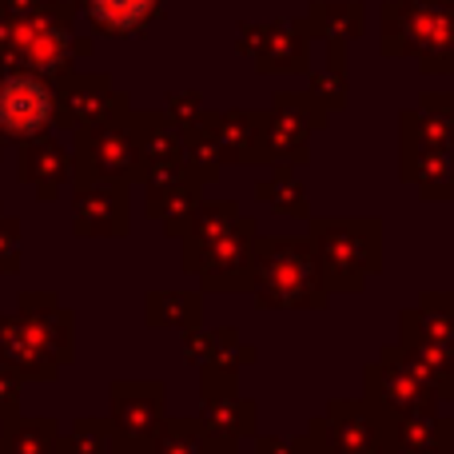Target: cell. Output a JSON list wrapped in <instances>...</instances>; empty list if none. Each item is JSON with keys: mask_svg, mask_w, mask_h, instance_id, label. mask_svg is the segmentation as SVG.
I'll list each match as a JSON object with an SVG mask.
<instances>
[{"mask_svg": "<svg viewBox=\"0 0 454 454\" xmlns=\"http://www.w3.org/2000/svg\"><path fill=\"white\" fill-rule=\"evenodd\" d=\"M56 124V88L52 80L32 72H4L0 76V140L28 144L48 136Z\"/></svg>", "mask_w": 454, "mask_h": 454, "instance_id": "cell-8", "label": "cell"}, {"mask_svg": "<svg viewBox=\"0 0 454 454\" xmlns=\"http://www.w3.org/2000/svg\"><path fill=\"white\" fill-rule=\"evenodd\" d=\"M307 243L327 291H359L383 267V223L375 215H311Z\"/></svg>", "mask_w": 454, "mask_h": 454, "instance_id": "cell-2", "label": "cell"}, {"mask_svg": "<svg viewBox=\"0 0 454 454\" xmlns=\"http://www.w3.org/2000/svg\"><path fill=\"white\" fill-rule=\"evenodd\" d=\"M267 112V132H263V164H287L307 168L311 164V132L327 128V112L311 100L307 92H275Z\"/></svg>", "mask_w": 454, "mask_h": 454, "instance_id": "cell-7", "label": "cell"}, {"mask_svg": "<svg viewBox=\"0 0 454 454\" xmlns=\"http://www.w3.org/2000/svg\"><path fill=\"white\" fill-rule=\"evenodd\" d=\"M72 176L76 184H140L144 180V164L136 152L132 128H128V112L124 116L100 120L72 132Z\"/></svg>", "mask_w": 454, "mask_h": 454, "instance_id": "cell-5", "label": "cell"}, {"mask_svg": "<svg viewBox=\"0 0 454 454\" xmlns=\"http://www.w3.org/2000/svg\"><path fill=\"white\" fill-rule=\"evenodd\" d=\"M315 40H359L367 32V8L363 0H311L303 12Z\"/></svg>", "mask_w": 454, "mask_h": 454, "instance_id": "cell-20", "label": "cell"}, {"mask_svg": "<svg viewBox=\"0 0 454 454\" xmlns=\"http://www.w3.org/2000/svg\"><path fill=\"white\" fill-rule=\"evenodd\" d=\"M255 235H259L255 220L243 215L220 243H212L207 251H200L184 271L204 275V287H212V291L255 287V251H251V239H255Z\"/></svg>", "mask_w": 454, "mask_h": 454, "instance_id": "cell-10", "label": "cell"}, {"mask_svg": "<svg viewBox=\"0 0 454 454\" xmlns=\"http://www.w3.org/2000/svg\"><path fill=\"white\" fill-rule=\"evenodd\" d=\"M399 176L415 184L423 200H454V160L442 148L399 140Z\"/></svg>", "mask_w": 454, "mask_h": 454, "instance_id": "cell-16", "label": "cell"}, {"mask_svg": "<svg viewBox=\"0 0 454 454\" xmlns=\"http://www.w3.org/2000/svg\"><path fill=\"white\" fill-rule=\"evenodd\" d=\"M148 311L156 327H196L200 323V295L196 291H156L148 299Z\"/></svg>", "mask_w": 454, "mask_h": 454, "instance_id": "cell-23", "label": "cell"}, {"mask_svg": "<svg viewBox=\"0 0 454 454\" xmlns=\"http://www.w3.org/2000/svg\"><path fill=\"white\" fill-rule=\"evenodd\" d=\"M307 96L319 104L323 112H343L347 108V72H331V68H311L307 72Z\"/></svg>", "mask_w": 454, "mask_h": 454, "instance_id": "cell-24", "label": "cell"}, {"mask_svg": "<svg viewBox=\"0 0 454 454\" xmlns=\"http://www.w3.org/2000/svg\"><path fill=\"white\" fill-rule=\"evenodd\" d=\"M239 220H243V215H239V204H235V200H200V207H196V215H192L188 231L180 235V239H184V267H188L200 251H207L212 243H220Z\"/></svg>", "mask_w": 454, "mask_h": 454, "instance_id": "cell-21", "label": "cell"}, {"mask_svg": "<svg viewBox=\"0 0 454 454\" xmlns=\"http://www.w3.org/2000/svg\"><path fill=\"white\" fill-rule=\"evenodd\" d=\"M164 112H168V116H172L180 128H188V124H196V120L204 116L207 104H204V96H200L196 88H188V92H172V96H168V108H164Z\"/></svg>", "mask_w": 454, "mask_h": 454, "instance_id": "cell-25", "label": "cell"}, {"mask_svg": "<svg viewBox=\"0 0 454 454\" xmlns=\"http://www.w3.org/2000/svg\"><path fill=\"white\" fill-rule=\"evenodd\" d=\"M144 196H148V212L164 223L168 235H184L196 215L200 200H204V188L196 180H188L180 172H160V176H144Z\"/></svg>", "mask_w": 454, "mask_h": 454, "instance_id": "cell-13", "label": "cell"}, {"mask_svg": "<svg viewBox=\"0 0 454 454\" xmlns=\"http://www.w3.org/2000/svg\"><path fill=\"white\" fill-rule=\"evenodd\" d=\"M311 24L303 16H275L267 24L239 20L235 52L255 60L259 76H307L311 72Z\"/></svg>", "mask_w": 454, "mask_h": 454, "instance_id": "cell-6", "label": "cell"}, {"mask_svg": "<svg viewBox=\"0 0 454 454\" xmlns=\"http://www.w3.org/2000/svg\"><path fill=\"white\" fill-rule=\"evenodd\" d=\"M0 152H4V140H0Z\"/></svg>", "mask_w": 454, "mask_h": 454, "instance_id": "cell-28", "label": "cell"}, {"mask_svg": "<svg viewBox=\"0 0 454 454\" xmlns=\"http://www.w3.org/2000/svg\"><path fill=\"white\" fill-rule=\"evenodd\" d=\"M72 212H76L80 235H128L132 227V196L128 184H76L72 196Z\"/></svg>", "mask_w": 454, "mask_h": 454, "instance_id": "cell-12", "label": "cell"}, {"mask_svg": "<svg viewBox=\"0 0 454 454\" xmlns=\"http://www.w3.org/2000/svg\"><path fill=\"white\" fill-rule=\"evenodd\" d=\"M439 4H442V12H447L450 24H454V0H439Z\"/></svg>", "mask_w": 454, "mask_h": 454, "instance_id": "cell-27", "label": "cell"}, {"mask_svg": "<svg viewBox=\"0 0 454 454\" xmlns=\"http://www.w3.org/2000/svg\"><path fill=\"white\" fill-rule=\"evenodd\" d=\"M16 168H20V180H28L36 188L40 200H52L72 176V152L64 148V140H56L48 132L20 144V164Z\"/></svg>", "mask_w": 454, "mask_h": 454, "instance_id": "cell-17", "label": "cell"}, {"mask_svg": "<svg viewBox=\"0 0 454 454\" xmlns=\"http://www.w3.org/2000/svg\"><path fill=\"white\" fill-rule=\"evenodd\" d=\"M255 295L259 307H327V283L319 275L307 235H255Z\"/></svg>", "mask_w": 454, "mask_h": 454, "instance_id": "cell-3", "label": "cell"}, {"mask_svg": "<svg viewBox=\"0 0 454 454\" xmlns=\"http://www.w3.org/2000/svg\"><path fill=\"white\" fill-rule=\"evenodd\" d=\"M399 140H419L442 148L454 160V96L423 92L419 104L399 108Z\"/></svg>", "mask_w": 454, "mask_h": 454, "instance_id": "cell-15", "label": "cell"}, {"mask_svg": "<svg viewBox=\"0 0 454 454\" xmlns=\"http://www.w3.org/2000/svg\"><path fill=\"white\" fill-rule=\"evenodd\" d=\"M128 128H132L136 152H140L144 176L180 172L184 164V128L168 116L164 108H128Z\"/></svg>", "mask_w": 454, "mask_h": 454, "instance_id": "cell-11", "label": "cell"}, {"mask_svg": "<svg viewBox=\"0 0 454 454\" xmlns=\"http://www.w3.org/2000/svg\"><path fill=\"white\" fill-rule=\"evenodd\" d=\"M327 44V68L331 72H347V44L343 40H323Z\"/></svg>", "mask_w": 454, "mask_h": 454, "instance_id": "cell-26", "label": "cell"}, {"mask_svg": "<svg viewBox=\"0 0 454 454\" xmlns=\"http://www.w3.org/2000/svg\"><path fill=\"white\" fill-rule=\"evenodd\" d=\"M100 36H140L164 16V0H72Z\"/></svg>", "mask_w": 454, "mask_h": 454, "instance_id": "cell-18", "label": "cell"}, {"mask_svg": "<svg viewBox=\"0 0 454 454\" xmlns=\"http://www.w3.org/2000/svg\"><path fill=\"white\" fill-rule=\"evenodd\" d=\"M76 4L52 0L48 8L16 20H0V76L4 72H32L44 80H60L76 60Z\"/></svg>", "mask_w": 454, "mask_h": 454, "instance_id": "cell-1", "label": "cell"}, {"mask_svg": "<svg viewBox=\"0 0 454 454\" xmlns=\"http://www.w3.org/2000/svg\"><path fill=\"white\" fill-rule=\"evenodd\" d=\"M215 144L223 164H263V108H215Z\"/></svg>", "mask_w": 454, "mask_h": 454, "instance_id": "cell-14", "label": "cell"}, {"mask_svg": "<svg viewBox=\"0 0 454 454\" xmlns=\"http://www.w3.org/2000/svg\"><path fill=\"white\" fill-rule=\"evenodd\" d=\"M215 108H207L204 116L196 120V124L184 128V176L188 180H196L200 188H207V184L220 180L223 172V160H220V144H215Z\"/></svg>", "mask_w": 454, "mask_h": 454, "instance_id": "cell-19", "label": "cell"}, {"mask_svg": "<svg viewBox=\"0 0 454 454\" xmlns=\"http://www.w3.org/2000/svg\"><path fill=\"white\" fill-rule=\"evenodd\" d=\"M379 48L383 56H415L427 76L454 72V24L439 0H383Z\"/></svg>", "mask_w": 454, "mask_h": 454, "instance_id": "cell-4", "label": "cell"}, {"mask_svg": "<svg viewBox=\"0 0 454 454\" xmlns=\"http://www.w3.org/2000/svg\"><path fill=\"white\" fill-rule=\"evenodd\" d=\"M56 124L76 132V128L100 124V120L124 116L132 108L128 92H116L108 72H76L72 68L68 76L56 80Z\"/></svg>", "mask_w": 454, "mask_h": 454, "instance_id": "cell-9", "label": "cell"}, {"mask_svg": "<svg viewBox=\"0 0 454 454\" xmlns=\"http://www.w3.org/2000/svg\"><path fill=\"white\" fill-rule=\"evenodd\" d=\"M255 200L271 204L275 212L295 215V220H311V196H307V184L299 180V168L271 164V172L255 184Z\"/></svg>", "mask_w": 454, "mask_h": 454, "instance_id": "cell-22", "label": "cell"}]
</instances>
